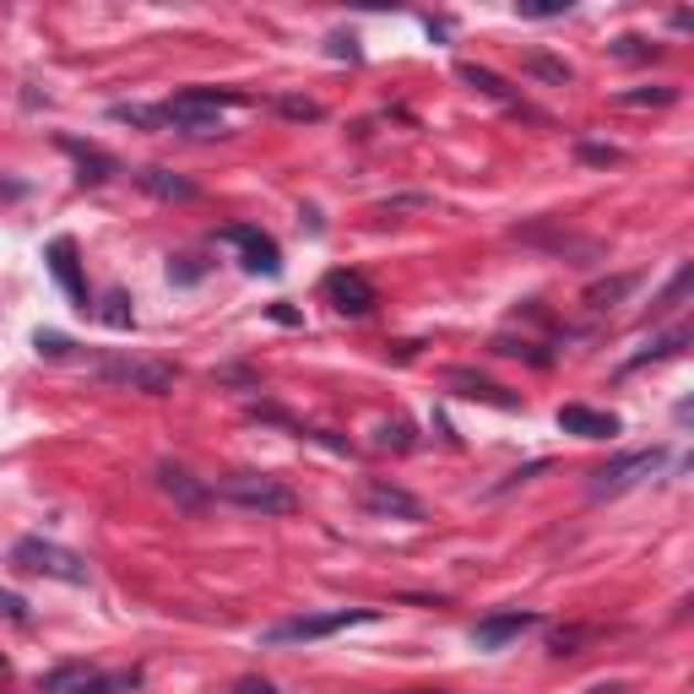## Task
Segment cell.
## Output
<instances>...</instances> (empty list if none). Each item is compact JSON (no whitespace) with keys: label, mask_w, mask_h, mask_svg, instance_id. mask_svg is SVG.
Segmentation results:
<instances>
[{"label":"cell","mask_w":694,"mask_h":694,"mask_svg":"<svg viewBox=\"0 0 694 694\" xmlns=\"http://www.w3.org/2000/svg\"><path fill=\"white\" fill-rule=\"evenodd\" d=\"M234 104H250V93H234V87H185V93H174L163 104V115H169V130L206 141V136H228L223 109H234Z\"/></svg>","instance_id":"obj_1"},{"label":"cell","mask_w":694,"mask_h":694,"mask_svg":"<svg viewBox=\"0 0 694 694\" xmlns=\"http://www.w3.org/2000/svg\"><path fill=\"white\" fill-rule=\"evenodd\" d=\"M212 500L250 510V515H293L299 510V494L282 478H271V472H228V478L212 483Z\"/></svg>","instance_id":"obj_2"},{"label":"cell","mask_w":694,"mask_h":694,"mask_svg":"<svg viewBox=\"0 0 694 694\" xmlns=\"http://www.w3.org/2000/svg\"><path fill=\"white\" fill-rule=\"evenodd\" d=\"M510 239H521V245H532V250H543V255H559V260H569V266H597V260H608V245H602V239H591V234L565 228V217L515 223V228H510Z\"/></svg>","instance_id":"obj_3"},{"label":"cell","mask_w":694,"mask_h":694,"mask_svg":"<svg viewBox=\"0 0 694 694\" xmlns=\"http://www.w3.org/2000/svg\"><path fill=\"white\" fill-rule=\"evenodd\" d=\"M385 613L380 608H331V613H299V619H282L271 630H260V645H310V640H331L337 630H353V624H380Z\"/></svg>","instance_id":"obj_4"},{"label":"cell","mask_w":694,"mask_h":694,"mask_svg":"<svg viewBox=\"0 0 694 694\" xmlns=\"http://www.w3.org/2000/svg\"><path fill=\"white\" fill-rule=\"evenodd\" d=\"M11 569H22V575H50V580H65V586H87V580H93L87 559L61 548V543H50V537H17Z\"/></svg>","instance_id":"obj_5"},{"label":"cell","mask_w":694,"mask_h":694,"mask_svg":"<svg viewBox=\"0 0 694 694\" xmlns=\"http://www.w3.org/2000/svg\"><path fill=\"white\" fill-rule=\"evenodd\" d=\"M93 375L104 385H126V391H147V396H169L180 370L174 364H158V359H136V353H109L93 364Z\"/></svg>","instance_id":"obj_6"},{"label":"cell","mask_w":694,"mask_h":694,"mask_svg":"<svg viewBox=\"0 0 694 694\" xmlns=\"http://www.w3.org/2000/svg\"><path fill=\"white\" fill-rule=\"evenodd\" d=\"M141 684V673L126 668V673H104L93 662H65L55 673L39 679V694H130Z\"/></svg>","instance_id":"obj_7"},{"label":"cell","mask_w":694,"mask_h":694,"mask_svg":"<svg viewBox=\"0 0 694 694\" xmlns=\"http://www.w3.org/2000/svg\"><path fill=\"white\" fill-rule=\"evenodd\" d=\"M662 467H668V450H662V445H651V450H624V456H613L608 467L591 472V500L624 494V489H634L640 478H651V472H662Z\"/></svg>","instance_id":"obj_8"},{"label":"cell","mask_w":694,"mask_h":694,"mask_svg":"<svg viewBox=\"0 0 694 694\" xmlns=\"http://www.w3.org/2000/svg\"><path fill=\"white\" fill-rule=\"evenodd\" d=\"M320 293H325V305H331L337 316H348V320L375 316V305H380L375 282H370L364 271H353V266H331V271L320 277Z\"/></svg>","instance_id":"obj_9"},{"label":"cell","mask_w":694,"mask_h":694,"mask_svg":"<svg viewBox=\"0 0 694 694\" xmlns=\"http://www.w3.org/2000/svg\"><path fill=\"white\" fill-rule=\"evenodd\" d=\"M44 260H50L55 282L65 288L71 310H76V316H93V293H87V271H82V250H76V239H71V234L50 239V245H44Z\"/></svg>","instance_id":"obj_10"},{"label":"cell","mask_w":694,"mask_h":694,"mask_svg":"<svg viewBox=\"0 0 694 694\" xmlns=\"http://www.w3.org/2000/svg\"><path fill=\"white\" fill-rule=\"evenodd\" d=\"M359 505L370 515H380V521H429V505L418 494H407L402 483H391V478H364Z\"/></svg>","instance_id":"obj_11"},{"label":"cell","mask_w":694,"mask_h":694,"mask_svg":"<svg viewBox=\"0 0 694 694\" xmlns=\"http://www.w3.org/2000/svg\"><path fill=\"white\" fill-rule=\"evenodd\" d=\"M217 239L239 250V266H245L250 277H277V271H282V250H277V239L260 234V228H250V223H234V228H223Z\"/></svg>","instance_id":"obj_12"},{"label":"cell","mask_w":694,"mask_h":694,"mask_svg":"<svg viewBox=\"0 0 694 694\" xmlns=\"http://www.w3.org/2000/svg\"><path fill=\"white\" fill-rule=\"evenodd\" d=\"M456 76H461V82H467L472 93H483V98H494V104H505L510 115H521V120H532V126H548V115H543V109H532V104H526V98H521V93L510 87V82H505V76H500V71H489V65H472V61H461V65H456Z\"/></svg>","instance_id":"obj_13"},{"label":"cell","mask_w":694,"mask_h":694,"mask_svg":"<svg viewBox=\"0 0 694 694\" xmlns=\"http://www.w3.org/2000/svg\"><path fill=\"white\" fill-rule=\"evenodd\" d=\"M445 385H450L461 402H483V407H500V413H521V407H526L515 391H505L500 380L478 375V370H445Z\"/></svg>","instance_id":"obj_14"},{"label":"cell","mask_w":694,"mask_h":694,"mask_svg":"<svg viewBox=\"0 0 694 694\" xmlns=\"http://www.w3.org/2000/svg\"><path fill=\"white\" fill-rule=\"evenodd\" d=\"M543 624V613L537 608H510V613H489V619H478L472 624V645L478 651H500L505 640H515V634L537 630Z\"/></svg>","instance_id":"obj_15"},{"label":"cell","mask_w":694,"mask_h":694,"mask_svg":"<svg viewBox=\"0 0 694 694\" xmlns=\"http://www.w3.org/2000/svg\"><path fill=\"white\" fill-rule=\"evenodd\" d=\"M61 152L76 163V180H82V185H109V180L120 174V158H115V152H104V147H93V141L61 136Z\"/></svg>","instance_id":"obj_16"},{"label":"cell","mask_w":694,"mask_h":694,"mask_svg":"<svg viewBox=\"0 0 694 694\" xmlns=\"http://www.w3.org/2000/svg\"><path fill=\"white\" fill-rule=\"evenodd\" d=\"M559 429L575 435V440H613L624 424H619V413H597V407H586V402H565V407H559Z\"/></svg>","instance_id":"obj_17"},{"label":"cell","mask_w":694,"mask_h":694,"mask_svg":"<svg viewBox=\"0 0 694 694\" xmlns=\"http://www.w3.org/2000/svg\"><path fill=\"white\" fill-rule=\"evenodd\" d=\"M158 489H163V494H169V500H174L180 510H190V515L212 505V483H201L195 472L174 467V461H163V467H158Z\"/></svg>","instance_id":"obj_18"},{"label":"cell","mask_w":694,"mask_h":694,"mask_svg":"<svg viewBox=\"0 0 694 694\" xmlns=\"http://www.w3.org/2000/svg\"><path fill=\"white\" fill-rule=\"evenodd\" d=\"M136 185L147 190L152 201H195V195H201L195 180L174 174V169H158V163H152V169H141V174H136Z\"/></svg>","instance_id":"obj_19"},{"label":"cell","mask_w":694,"mask_h":694,"mask_svg":"<svg viewBox=\"0 0 694 694\" xmlns=\"http://www.w3.org/2000/svg\"><path fill=\"white\" fill-rule=\"evenodd\" d=\"M489 353H500V359H521V364H532V370H554L548 342H532L526 331H521V337H515V331H500V337L489 342Z\"/></svg>","instance_id":"obj_20"},{"label":"cell","mask_w":694,"mask_h":694,"mask_svg":"<svg viewBox=\"0 0 694 694\" xmlns=\"http://www.w3.org/2000/svg\"><path fill=\"white\" fill-rule=\"evenodd\" d=\"M634 288H640V271H624V277H602V282H591V288H586V310H591V316H602V310L624 305Z\"/></svg>","instance_id":"obj_21"},{"label":"cell","mask_w":694,"mask_h":694,"mask_svg":"<svg viewBox=\"0 0 694 694\" xmlns=\"http://www.w3.org/2000/svg\"><path fill=\"white\" fill-rule=\"evenodd\" d=\"M521 71L537 76V82H548V87H569V82H575V65L548 55V50H526V55H521Z\"/></svg>","instance_id":"obj_22"},{"label":"cell","mask_w":694,"mask_h":694,"mask_svg":"<svg viewBox=\"0 0 694 694\" xmlns=\"http://www.w3.org/2000/svg\"><path fill=\"white\" fill-rule=\"evenodd\" d=\"M679 348H690V325H673V331H662V337H651L640 353H634L630 364H624V375L630 370H640V364H662V359H673Z\"/></svg>","instance_id":"obj_23"},{"label":"cell","mask_w":694,"mask_h":694,"mask_svg":"<svg viewBox=\"0 0 694 694\" xmlns=\"http://www.w3.org/2000/svg\"><path fill=\"white\" fill-rule=\"evenodd\" d=\"M109 120L115 126H136V130H169L163 104H109Z\"/></svg>","instance_id":"obj_24"},{"label":"cell","mask_w":694,"mask_h":694,"mask_svg":"<svg viewBox=\"0 0 694 694\" xmlns=\"http://www.w3.org/2000/svg\"><path fill=\"white\" fill-rule=\"evenodd\" d=\"M690 288H694V260H684V266L673 271V282H668V288H662V293L651 299V320L673 316V310H679V305L690 299Z\"/></svg>","instance_id":"obj_25"},{"label":"cell","mask_w":694,"mask_h":694,"mask_svg":"<svg viewBox=\"0 0 694 694\" xmlns=\"http://www.w3.org/2000/svg\"><path fill=\"white\" fill-rule=\"evenodd\" d=\"M93 316L104 320L109 331H136V310H130V293H126V288H109V293L93 305Z\"/></svg>","instance_id":"obj_26"},{"label":"cell","mask_w":694,"mask_h":694,"mask_svg":"<svg viewBox=\"0 0 694 694\" xmlns=\"http://www.w3.org/2000/svg\"><path fill=\"white\" fill-rule=\"evenodd\" d=\"M624 109H668V104H679V87H668V82H656V87H624V93H613Z\"/></svg>","instance_id":"obj_27"},{"label":"cell","mask_w":694,"mask_h":694,"mask_svg":"<svg viewBox=\"0 0 694 694\" xmlns=\"http://www.w3.org/2000/svg\"><path fill=\"white\" fill-rule=\"evenodd\" d=\"M597 634H602V624H565V630L548 634V651H554V656H575V651H580L586 640H597Z\"/></svg>","instance_id":"obj_28"},{"label":"cell","mask_w":694,"mask_h":694,"mask_svg":"<svg viewBox=\"0 0 694 694\" xmlns=\"http://www.w3.org/2000/svg\"><path fill=\"white\" fill-rule=\"evenodd\" d=\"M608 55H613V61H656L662 44H651V39H640V33H619V39L608 44Z\"/></svg>","instance_id":"obj_29"},{"label":"cell","mask_w":694,"mask_h":694,"mask_svg":"<svg viewBox=\"0 0 694 694\" xmlns=\"http://www.w3.org/2000/svg\"><path fill=\"white\" fill-rule=\"evenodd\" d=\"M575 158L591 163V169H613V163H624V147H613V141H575Z\"/></svg>","instance_id":"obj_30"},{"label":"cell","mask_w":694,"mask_h":694,"mask_svg":"<svg viewBox=\"0 0 694 694\" xmlns=\"http://www.w3.org/2000/svg\"><path fill=\"white\" fill-rule=\"evenodd\" d=\"M277 115H282V120H310V126L325 120V109H320L316 98H299V93H282V98H277Z\"/></svg>","instance_id":"obj_31"},{"label":"cell","mask_w":694,"mask_h":694,"mask_svg":"<svg viewBox=\"0 0 694 694\" xmlns=\"http://www.w3.org/2000/svg\"><path fill=\"white\" fill-rule=\"evenodd\" d=\"M375 445H380V450H413L418 435H413V424H407V418H396V424H380V429H375Z\"/></svg>","instance_id":"obj_32"},{"label":"cell","mask_w":694,"mask_h":694,"mask_svg":"<svg viewBox=\"0 0 694 694\" xmlns=\"http://www.w3.org/2000/svg\"><path fill=\"white\" fill-rule=\"evenodd\" d=\"M201 277H206V260H201V255H174V260H169V282H174V288H195Z\"/></svg>","instance_id":"obj_33"},{"label":"cell","mask_w":694,"mask_h":694,"mask_svg":"<svg viewBox=\"0 0 694 694\" xmlns=\"http://www.w3.org/2000/svg\"><path fill=\"white\" fill-rule=\"evenodd\" d=\"M33 348H39V359H71V353H76V342H71V337H61V331H44V325L33 331Z\"/></svg>","instance_id":"obj_34"},{"label":"cell","mask_w":694,"mask_h":694,"mask_svg":"<svg viewBox=\"0 0 694 694\" xmlns=\"http://www.w3.org/2000/svg\"><path fill=\"white\" fill-rule=\"evenodd\" d=\"M569 0H521L515 17H532V22H548V17H565Z\"/></svg>","instance_id":"obj_35"},{"label":"cell","mask_w":694,"mask_h":694,"mask_svg":"<svg viewBox=\"0 0 694 694\" xmlns=\"http://www.w3.org/2000/svg\"><path fill=\"white\" fill-rule=\"evenodd\" d=\"M325 55H331V61H348V65L364 61V50H359L353 33H331V39H325Z\"/></svg>","instance_id":"obj_36"},{"label":"cell","mask_w":694,"mask_h":694,"mask_svg":"<svg viewBox=\"0 0 694 694\" xmlns=\"http://www.w3.org/2000/svg\"><path fill=\"white\" fill-rule=\"evenodd\" d=\"M543 472H548V461H526V467H515V472H510L505 483H494L489 494L500 500V494H510V489H521V483H532V478H543Z\"/></svg>","instance_id":"obj_37"},{"label":"cell","mask_w":694,"mask_h":694,"mask_svg":"<svg viewBox=\"0 0 694 694\" xmlns=\"http://www.w3.org/2000/svg\"><path fill=\"white\" fill-rule=\"evenodd\" d=\"M0 613H6V619H17V624H28V602H22L17 591H6V586H0Z\"/></svg>","instance_id":"obj_38"},{"label":"cell","mask_w":694,"mask_h":694,"mask_svg":"<svg viewBox=\"0 0 694 694\" xmlns=\"http://www.w3.org/2000/svg\"><path fill=\"white\" fill-rule=\"evenodd\" d=\"M271 320H277V325H305V316L288 310V305H271Z\"/></svg>","instance_id":"obj_39"},{"label":"cell","mask_w":694,"mask_h":694,"mask_svg":"<svg viewBox=\"0 0 694 694\" xmlns=\"http://www.w3.org/2000/svg\"><path fill=\"white\" fill-rule=\"evenodd\" d=\"M402 206H429V195H396V201H385V212H402Z\"/></svg>","instance_id":"obj_40"},{"label":"cell","mask_w":694,"mask_h":694,"mask_svg":"<svg viewBox=\"0 0 694 694\" xmlns=\"http://www.w3.org/2000/svg\"><path fill=\"white\" fill-rule=\"evenodd\" d=\"M22 195H28L22 180H0V201H22Z\"/></svg>","instance_id":"obj_41"},{"label":"cell","mask_w":694,"mask_h":694,"mask_svg":"<svg viewBox=\"0 0 694 694\" xmlns=\"http://www.w3.org/2000/svg\"><path fill=\"white\" fill-rule=\"evenodd\" d=\"M234 694H277V684H266V679H245Z\"/></svg>","instance_id":"obj_42"},{"label":"cell","mask_w":694,"mask_h":694,"mask_svg":"<svg viewBox=\"0 0 694 694\" xmlns=\"http://www.w3.org/2000/svg\"><path fill=\"white\" fill-rule=\"evenodd\" d=\"M591 694H624V684H602V690H591Z\"/></svg>","instance_id":"obj_43"},{"label":"cell","mask_w":694,"mask_h":694,"mask_svg":"<svg viewBox=\"0 0 694 694\" xmlns=\"http://www.w3.org/2000/svg\"><path fill=\"white\" fill-rule=\"evenodd\" d=\"M0 673H11V662H6V656H0Z\"/></svg>","instance_id":"obj_44"},{"label":"cell","mask_w":694,"mask_h":694,"mask_svg":"<svg viewBox=\"0 0 694 694\" xmlns=\"http://www.w3.org/2000/svg\"><path fill=\"white\" fill-rule=\"evenodd\" d=\"M413 694H440V690H413Z\"/></svg>","instance_id":"obj_45"}]
</instances>
